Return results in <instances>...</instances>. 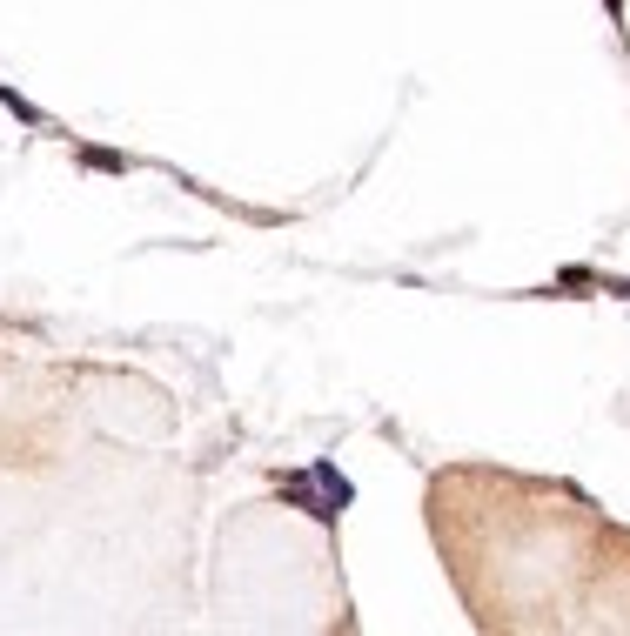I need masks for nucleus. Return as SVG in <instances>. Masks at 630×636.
Returning <instances> with one entry per match:
<instances>
[{"label": "nucleus", "instance_id": "20e7f679", "mask_svg": "<svg viewBox=\"0 0 630 636\" xmlns=\"http://www.w3.org/2000/svg\"><path fill=\"white\" fill-rule=\"evenodd\" d=\"M604 7H610V21H624V0H604Z\"/></svg>", "mask_w": 630, "mask_h": 636}, {"label": "nucleus", "instance_id": "f257e3e1", "mask_svg": "<svg viewBox=\"0 0 630 636\" xmlns=\"http://www.w3.org/2000/svg\"><path fill=\"white\" fill-rule=\"evenodd\" d=\"M282 496H289V503H302V509L315 516V523H336V516H342V509L329 503V489L315 483L309 469H295V476H282Z\"/></svg>", "mask_w": 630, "mask_h": 636}, {"label": "nucleus", "instance_id": "7ed1b4c3", "mask_svg": "<svg viewBox=\"0 0 630 636\" xmlns=\"http://www.w3.org/2000/svg\"><path fill=\"white\" fill-rule=\"evenodd\" d=\"M0 108H14V114H21V121H34V128H41V108H34V101H21V94H14V88H0Z\"/></svg>", "mask_w": 630, "mask_h": 636}, {"label": "nucleus", "instance_id": "f03ea898", "mask_svg": "<svg viewBox=\"0 0 630 636\" xmlns=\"http://www.w3.org/2000/svg\"><path fill=\"white\" fill-rule=\"evenodd\" d=\"M81 161L101 168V175H128V154H114V148H81Z\"/></svg>", "mask_w": 630, "mask_h": 636}]
</instances>
